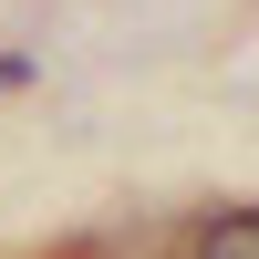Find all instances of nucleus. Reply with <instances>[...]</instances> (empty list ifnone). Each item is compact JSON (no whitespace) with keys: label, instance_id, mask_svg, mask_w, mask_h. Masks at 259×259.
Wrapping results in <instances>:
<instances>
[{"label":"nucleus","instance_id":"nucleus-1","mask_svg":"<svg viewBox=\"0 0 259 259\" xmlns=\"http://www.w3.org/2000/svg\"><path fill=\"white\" fill-rule=\"evenodd\" d=\"M197 259H259V218L249 207H218V218L197 228Z\"/></svg>","mask_w":259,"mask_h":259}]
</instances>
